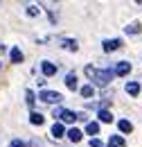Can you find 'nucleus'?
<instances>
[{
  "label": "nucleus",
  "instance_id": "6e6552de",
  "mask_svg": "<svg viewBox=\"0 0 142 147\" xmlns=\"http://www.w3.org/2000/svg\"><path fill=\"white\" fill-rule=\"evenodd\" d=\"M63 82H66V86H68L70 91H77V75H74V73H68Z\"/></svg>",
  "mask_w": 142,
  "mask_h": 147
},
{
  "label": "nucleus",
  "instance_id": "f257e3e1",
  "mask_svg": "<svg viewBox=\"0 0 142 147\" xmlns=\"http://www.w3.org/2000/svg\"><path fill=\"white\" fill-rule=\"evenodd\" d=\"M86 75H88L90 79L97 84V86H106L108 82L113 79V70H95L92 66H88L86 68Z\"/></svg>",
  "mask_w": 142,
  "mask_h": 147
},
{
  "label": "nucleus",
  "instance_id": "f03ea898",
  "mask_svg": "<svg viewBox=\"0 0 142 147\" xmlns=\"http://www.w3.org/2000/svg\"><path fill=\"white\" fill-rule=\"evenodd\" d=\"M45 104H59L63 97H61V93H56V91H41V95H38Z\"/></svg>",
  "mask_w": 142,
  "mask_h": 147
},
{
  "label": "nucleus",
  "instance_id": "5701e85b",
  "mask_svg": "<svg viewBox=\"0 0 142 147\" xmlns=\"http://www.w3.org/2000/svg\"><path fill=\"white\" fill-rule=\"evenodd\" d=\"M9 147H25V143H23V140H11Z\"/></svg>",
  "mask_w": 142,
  "mask_h": 147
},
{
  "label": "nucleus",
  "instance_id": "f3484780",
  "mask_svg": "<svg viewBox=\"0 0 142 147\" xmlns=\"http://www.w3.org/2000/svg\"><path fill=\"white\" fill-rule=\"evenodd\" d=\"M122 145H124V138H120V136H111L108 147H122Z\"/></svg>",
  "mask_w": 142,
  "mask_h": 147
},
{
  "label": "nucleus",
  "instance_id": "0eeeda50",
  "mask_svg": "<svg viewBox=\"0 0 142 147\" xmlns=\"http://www.w3.org/2000/svg\"><path fill=\"white\" fill-rule=\"evenodd\" d=\"M9 59H11V63H23V52H20V48H11L9 50Z\"/></svg>",
  "mask_w": 142,
  "mask_h": 147
},
{
  "label": "nucleus",
  "instance_id": "a211bd4d",
  "mask_svg": "<svg viewBox=\"0 0 142 147\" xmlns=\"http://www.w3.org/2000/svg\"><path fill=\"white\" fill-rule=\"evenodd\" d=\"M29 122H32V125H43V115H41V113H29Z\"/></svg>",
  "mask_w": 142,
  "mask_h": 147
},
{
  "label": "nucleus",
  "instance_id": "4468645a",
  "mask_svg": "<svg viewBox=\"0 0 142 147\" xmlns=\"http://www.w3.org/2000/svg\"><path fill=\"white\" fill-rule=\"evenodd\" d=\"M66 136H68V140H72V143H79V140H81V131H79V129H70Z\"/></svg>",
  "mask_w": 142,
  "mask_h": 147
},
{
  "label": "nucleus",
  "instance_id": "39448f33",
  "mask_svg": "<svg viewBox=\"0 0 142 147\" xmlns=\"http://www.w3.org/2000/svg\"><path fill=\"white\" fill-rule=\"evenodd\" d=\"M63 122H68V125H72L74 120H77V113L74 111H68V109H61V115H59Z\"/></svg>",
  "mask_w": 142,
  "mask_h": 147
},
{
  "label": "nucleus",
  "instance_id": "aec40b11",
  "mask_svg": "<svg viewBox=\"0 0 142 147\" xmlns=\"http://www.w3.org/2000/svg\"><path fill=\"white\" fill-rule=\"evenodd\" d=\"M27 16H38V5H27Z\"/></svg>",
  "mask_w": 142,
  "mask_h": 147
},
{
  "label": "nucleus",
  "instance_id": "412c9836",
  "mask_svg": "<svg viewBox=\"0 0 142 147\" xmlns=\"http://www.w3.org/2000/svg\"><path fill=\"white\" fill-rule=\"evenodd\" d=\"M25 97H27V104H29V107H34V104H36V97H34V93H32V91L25 93Z\"/></svg>",
  "mask_w": 142,
  "mask_h": 147
},
{
  "label": "nucleus",
  "instance_id": "1a4fd4ad",
  "mask_svg": "<svg viewBox=\"0 0 142 147\" xmlns=\"http://www.w3.org/2000/svg\"><path fill=\"white\" fill-rule=\"evenodd\" d=\"M117 129H120L122 134H131V131H133V125H131L129 120H124V118H120V122H117Z\"/></svg>",
  "mask_w": 142,
  "mask_h": 147
},
{
  "label": "nucleus",
  "instance_id": "dca6fc26",
  "mask_svg": "<svg viewBox=\"0 0 142 147\" xmlns=\"http://www.w3.org/2000/svg\"><path fill=\"white\" fill-rule=\"evenodd\" d=\"M86 134L97 136V134H99V125H97V122H88V125H86Z\"/></svg>",
  "mask_w": 142,
  "mask_h": 147
},
{
  "label": "nucleus",
  "instance_id": "4be33fe9",
  "mask_svg": "<svg viewBox=\"0 0 142 147\" xmlns=\"http://www.w3.org/2000/svg\"><path fill=\"white\" fill-rule=\"evenodd\" d=\"M90 147H104V143L97 140V138H92V140H90Z\"/></svg>",
  "mask_w": 142,
  "mask_h": 147
},
{
  "label": "nucleus",
  "instance_id": "f8f14e48",
  "mask_svg": "<svg viewBox=\"0 0 142 147\" xmlns=\"http://www.w3.org/2000/svg\"><path fill=\"white\" fill-rule=\"evenodd\" d=\"M126 93L129 95H138L140 93V82H129L126 84Z\"/></svg>",
  "mask_w": 142,
  "mask_h": 147
},
{
  "label": "nucleus",
  "instance_id": "20e7f679",
  "mask_svg": "<svg viewBox=\"0 0 142 147\" xmlns=\"http://www.w3.org/2000/svg\"><path fill=\"white\" fill-rule=\"evenodd\" d=\"M129 73H131V63L129 61H117L115 68H113V75H120V77H124Z\"/></svg>",
  "mask_w": 142,
  "mask_h": 147
},
{
  "label": "nucleus",
  "instance_id": "ddd939ff",
  "mask_svg": "<svg viewBox=\"0 0 142 147\" xmlns=\"http://www.w3.org/2000/svg\"><path fill=\"white\" fill-rule=\"evenodd\" d=\"M124 32H126V34H131V36H133V34H140V32H142V25H140V23H131Z\"/></svg>",
  "mask_w": 142,
  "mask_h": 147
},
{
  "label": "nucleus",
  "instance_id": "423d86ee",
  "mask_svg": "<svg viewBox=\"0 0 142 147\" xmlns=\"http://www.w3.org/2000/svg\"><path fill=\"white\" fill-rule=\"evenodd\" d=\"M41 70H43L45 77H52V75L56 73V66H54L52 61H43V63H41Z\"/></svg>",
  "mask_w": 142,
  "mask_h": 147
},
{
  "label": "nucleus",
  "instance_id": "7ed1b4c3",
  "mask_svg": "<svg viewBox=\"0 0 142 147\" xmlns=\"http://www.w3.org/2000/svg\"><path fill=\"white\" fill-rule=\"evenodd\" d=\"M102 48H104V52H115V50L122 48V41H120V38H106V41L102 43Z\"/></svg>",
  "mask_w": 142,
  "mask_h": 147
},
{
  "label": "nucleus",
  "instance_id": "2eb2a0df",
  "mask_svg": "<svg viewBox=\"0 0 142 147\" xmlns=\"http://www.w3.org/2000/svg\"><path fill=\"white\" fill-rule=\"evenodd\" d=\"M99 120H102V122H104V125H108V122H113V113H111V111H102L99 109Z\"/></svg>",
  "mask_w": 142,
  "mask_h": 147
},
{
  "label": "nucleus",
  "instance_id": "9b49d317",
  "mask_svg": "<svg viewBox=\"0 0 142 147\" xmlns=\"http://www.w3.org/2000/svg\"><path fill=\"white\" fill-rule=\"evenodd\" d=\"M63 48H68L70 52H77V50H79V43H77L74 38H63Z\"/></svg>",
  "mask_w": 142,
  "mask_h": 147
},
{
  "label": "nucleus",
  "instance_id": "6ab92c4d",
  "mask_svg": "<svg viewBox=\"0 0 142 147\" xmlns=\"http://www.w3.org/2000/svg\"><path fill=\"white\" fill-rule=\"evenodd\" d=\"M79 93H81V97H90V95H92V86L86 84V86H81V88H79Z\"/></svg>",
  "mask_w": 142,
  "mask_h": 147
},
{
  "label": "nucleus",
  "instance_id": "9d476101",
  "mask_svg": "<svg viewBox=\"0 0 142 147\" xmlns=\"http://www.w3.org/2000/svg\"><path fill=\"white\" fill-rule=\"evenodd\" d=\"M52 136H54V138H63V136H66V127H63L61 122L52 125Z\"/></svg>",
  "mask_w": 142,
  "mask_h": 147
}]
</instances>
